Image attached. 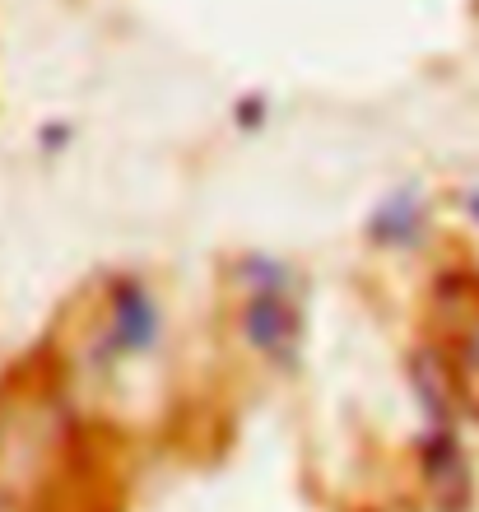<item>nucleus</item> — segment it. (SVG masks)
Wrapping results in <instances>:
<instances>
[{
    "mask_svg": "<svg viewBox=\"0 0 479 512\" xmlns=\"http://www.w3.org/2000/svg\"><path fill=\"white\" fill-rule=\"evenodd\" d=\"M424 345L442 391L479 424V270H442L424 298Z\"/></svg>",
    "mask_w": 479,
    "mask_h": 512,
    "instance_id": "obj_1",
    "label": "nucleus"
}]
</instances>
